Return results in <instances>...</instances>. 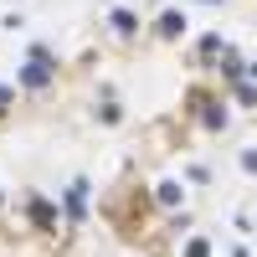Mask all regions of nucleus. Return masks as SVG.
I'll list each match as a JSON object with an SVG mask.
<instances>
[{
	"mask_svg": "<svg viewBox=\"0 0 257 257\" xmlns=\"http://www.w3.org/2000/svg\"><path fill=\"white\" fill-rule=\"evenodd\" d=\"M160 36L170 41V36H185V11H165L160 16Z\"/></svg>",
	"mask_w": 257,
	"mask_h": 257,
	"instance_id": "nucleus-2",
	"label": "nucleus"
},
{
	"mask_svg": "<svg viewBox=\"0 0 257 257\" xmlns=\"http://www.w3.org/2000/svg\"><path fill=\"white\" fill-rule=\"evenodd\" d=\"M108 21H113V31H118V36H139V16L128 11V6H113Z\"/></svg>",
	"mask_w": 257,
	"mask_h": 257,
	"instance_id": "nucleus-1",
	"label": "nucleus"
}]
</instances>
